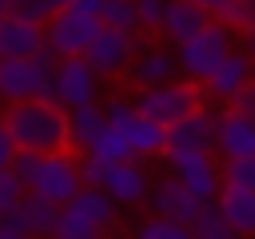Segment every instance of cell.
<instances>
[{"label": "cell", "mask_w": 255, "mask_h": 239, "mask_svg": "<svg viewBox=\"0 0 255 239\" xmlns=\"http://www.w3.org/2000/svg\"><path fill=\"white\" fill-rule=\"evenodd\" d=\"M219 179L235 183V187H255V155H247V159H223L219 163Z\"/></svg>", "instance_id": "obj_28"}, {"label": "cell", "mask_w": 255, "mask_h": 239, "mask_svg": "<svg viewBox=\"0 0 255 239\" xmlns=\"http://www.w3.org/2000/svg\"><path fill=\"white\" fill-rule=\"evenodd\" d=\"M231 48H235V32L223 28L219 20H207L191 40L175 44V68H179L191 84H203Z\"/></svg>", "instance_id": "obj_4"}, {"label": "cell", "mask_w": 255, "mask_h": 239, "mask_svg": "<svg viewBox=\"0 0 255 239\" xmlns=\"http://www.w3.org/2000/svg\"><path fill=\"white\" fill-rule=\"evenodd\" d=\"M4 12H8V0H0V16H4Z\"/></svg>", "instance_id": "obj_37"}, {"label": "cell", "mask_w": 255, "mask_h": 239, "mask_svg": "<svg viewBox=\"0 0 255 239\" xmlns=\"http://www.w3.org/2000/svg\"><path fill=\"white\" fill-rule=\"evenodd\" d=\"M104 127H108V120H104V108H100V104L72 108V112H68V151H80V155H84Z\"/></svg>", "instance_id": "obj_22"}, {"label": "cell", "mask_w": 255, "mask_h": 239, "mask_svg": "<svg viewBox=\"0 0 255 239\" xmlns=\"http://www.w3.org/2000/svg\"><path fill=\"white\" fill-rule=\"evenodd\" d=\"M56 215H60V203H52V199H44V195H32V191H24L8 219H12L20 231H28L32 239H48V235H52V227H56Z\"/></svg>", "instance_id": "obj_20"}, {"label": "cell", "mask_w": 255, "mask_h": 239, "mask_svg": "<svg viewBox=\"0 0 255 239\" xmlns=\"http://www.w3.org/2000/svg\"><path fill=\"white\" fill-rule=\"evenodd\" d=\"M116 211L120 207L100 187H80L68 203H60V215L48 239H108Z\"/></svg>", "instance_id": "obj_3"}, {"label": "cell", "mask_w": 255, "mask_h": 239, "mask_svg": "<svg viewBox=\"0 0 255 239\" xmlns=\"http://www.w3.org/2000/svg\"><path fill=\"white\" fill-rule=\"evenodd\" d=\"M131 104H135V112H143L159 127H171L175 120H183L195 108H207L199 84H191V80H167V84H155V88H139V96Z\"/></svg>", "instance_id": "obj_6"}, {"label": "cell", "mask_w": 255, "mask_h": 239, "mask_svg": "<svg viewBox=\"0 0 255 239\" xmlns=\"http://www.w3.org/2000/svg\"><path fill=\"white\" fill-rule=\"evenodd\" d=\"M163 155H167V167H171V175L195 195V199H203V203H211L215 199V191H219V159H215V151H191V147H163Z\"/></svg>", "instance_id": "obj_10"}, {"label": "cell", "mask_w": 255, "mask_h": 239, "mask_svg": "<svg viewBox=\"0 0 255 239\" xmlns=\"http://www.w3.org/2000/svg\"><path fill=\"white\" fill-rule=\"evenodd\" d=\"M211 207L219 211V219L239 235L247 239L255 231V187H235V183H219Z\"/></svg>", "instance_id": "obj_17"}, {"label": "cell", "mask_w": 255, "mask_h": 239, "mask_svg": "<svg viewBox=\"0 0 255 239\" xmlns=\"http://www.w3.org/2000/svg\"><path fill=\"white\" fill-rule=\"evenodd\" d=\"M104 120H108V127L128 143V151H131V159H151V155H163V127L159 123H151L143 112H135V104L128 100V96H116L108 108H104Z\"/></svg>", "instance_id": "obj_5"}, {"label": "cell", "mask_w": 255, "mask_h": 239, "mask_svg": "<svg viewBox=\"0 0 255 239\" xmlns=\"http://www.w3.org/2000/svg\"><path fill=\"white\" fill-rule=\"evenodd\" d=\"M135 239H191V227L171 223V219H159V215H147L135 227Z\"/></svg>", "instance_id": "obj_26"}, {"label": "cell", "mask_w": 255, "mask_h": 239, "mask_svg": "<svg viewBox=\"0 0 255 239\" xmlns=\"http://www.w3.org/2000/svg\"><path fill=\"white\" fill-rule=\"evenodd\" d=\"M191 239H239V235H235V231L219 219V211L207 203V207L199 211V219L191 223Z\"/></svg>", "instance_id": "obj_27"}, {"label": "cell", "mask_w": 255, "mask_h": 239, "mask_svg": "<svg viewBox=\"0 0 255 239\" xmlns=\"http://www.w3.org/2000/svg\"><path fill=\"white\" fill-rule=\"evenodd\" d=\"M100 4L104 0H68V8H80V12H92V16L100 12Z\"/></svg>", "instance_id": "obj_36"}, {"label": "cell", "mask_w": 255, "mask_h": 239, "mask_svg": "<svg viewBox=\"0 0 255 239\" xmlns=\"http://www.w3.org/2000/svg\"><path fill=\"white\" fill-rule=\"evenodd\" d=\"M251 84V60L239 52V48H231L223 60H219V68L199 84V92H203V100H215V104H227L239 88H247Z\"/></svg>", "instance_id": "obj_16"}, {"label": "cell", "mask_w": 255, "mask_h": 239, "mask_svg": "<svg viewBox=\"0 0 255 239\" xmlns=\"http://www.w3.org/2000/svg\"><path fill=\"white\" fill-rule=\"evenodd\" d=\"M0 123H4V131H8L16 151H32V155L68 151V112L48 96L8 104Z\"/></svg>", "instance_id": "obj_1"}, {"label": "cell", "mask_w": 255, "mask_h": 239, "mask_svg": "<svg viewBox=\"0 0 255 239\" xmlns=\"http://www.w3.org/2000/svg\"><path fill=\"white\" fill-rule=\"evenodd\" d=\"M84 155H92V159H100V163H124V159H131L128 143H124V139H120L112 127H104V131L96 135V143H92Z\"/></svg>", "instance_id": "obj_24"}, {"label": "cell", "mask_w": 255, "mask_h": 239, "mask_svg": "<svg viewBox=\"0 0 255 239\" xmlns=\"http://www.w3.org/2000/svg\"><path fill=\"white\" fill-rule=\"evenodd\" d=\"M52 68H56V56L48 48L36 56H24V60H0V100L20 104V100L48 96L52 92Z\"/></svg>", "instance_id": "obj_7"}, {"label": "cell", "mask_w": 255, "mask_h": 239, "mask_svg": "<svg viewBox=\"0 0 255 239\" xmlns=\"http://www.w3.org/2000/svg\"><path fill=\"white\" fill-rule=\"evenodd\" d=\"M195 4H199V8H203V12L211 16V20H215V16H219V12H223V8L231 4V0H195Z\"/></svg>", "instance_id": "obj_35"}, {"label": "cell", "mask_w": 255, "mask_h": 239, "mask_svg": "<svg viewBox=\"0 0 255 239\" xmlns=\"http://www.w3.org/2000/svg\"><path fill=\"white\" fill-rule=\"evenodd\" d=\"M0 239H32L28 231H20L12 219H0Z\"/></svg>", "instance_id": "obj_34"}, {"label": "cell", "mask_w": 255, "mask_h": 239, "mask_svg": "<svg viewBox=\"0 0 255 239\" xmlns=\"http://www.w3.org/2000/svg\"><path fill=\"white\" fill-rule=\"evenodd\" d=\"M211 16L195 4V0H167V8H163V20H159V36L175 48V44H183V40H191L203 24H207Z\"/></svg>", "instance_id": "obj_21"}, {"label": "cell", "mask_w": 255, "mask_h": 239, "mask_svg": "<svg viewBox=\"0 0 255 239\" xmlns=\"http://www.w3.org/2000/svg\"><path fill=\"white\" fill-rule=\"evenodd\" d=\"M12 175L20 179L24 191L44 195L52 203H68L84 187L80 183V159H76V151H44V155L16 151L12 155Z\"/></svg>", "instance_id": "obj_2"}, {"label": "cell", "mask_w": 255, "mask_h": 239, "mask_svg": "<svg viewBox=\"0 0 255 239\" xmlns=\"http://www.w3.org/2000/svg\"><path fill=\"white\" fill-rule=\"evenodd\" d=\"M163 147H191V151H211L215 143V116L207 108L187 112L183 120H175L171 127H163Z\"/></svg>", "instance_id": "obj_18"}, {"label": "cell", "mask_w": 255, "mask_h": 239, "mask_svg": "<svg viewBox=\"0 0 255 239\" xmlns=\"http://www.w3.org/2000/svg\"><path fill=\"white\" fill-rule=\"evenodd\" d=\"M128 76H131L135 88H155V84L175 80V76H179L175 52L163 48V44H139L135 56H131V64H128Z\"/></svg>", "instance_id": "obj_15"}, {"label": "cell", "mask_w": 255, "mask_h": 239, "mask_svg": "<svg viewBox=\"0 0 255 239\" xmlns=\"http://www.w3.org/2000/svg\"><path fill=\"white\" fill-rule=\"evenodd\" d=\"M131 4H135V24H139V32H159V20H163L167 0H131Z\"/></svg>", "instance_id": "obj_30"}, {"label": "cell", "mask_w": 255, "mask_h": 239, "mask_svg": "<svg viewBox=\"0 0 255 239\" xmlns=\"http://www.w3.org/2000/svg\"><path fill=\"white\" fill-rule=\"evenodd\" d=\"M143 203H151V215L171 219V223H183V227H191V223L199 219V211L207 207V203L195 199L175 175H163L155 187H147V199H143Z\"/></svg>", "instance_id": "obj_12"}, {"label": "cell", "mask_w": 255, "mask_h": 239, "mask_svg": "<svg viewBox=\"0 0 255 239\" xmlns=\"http://www.w3.org/2000/svg\"><path fill=\"white\" fill-rule=\"evenodd\" d=\"M251 12H255V0H231L215 20H219L223 28H231L235 36H243V32L251 28Z\"/></svg>", "instance_id": "obj_29"}, {"label": "cell", "mask_w": 255, "mask_h": 239, "mask_svg": "<svg viewBox=\"0 0 255 239\" xmlns=\"http://www.w3.org/2000/svg\"><path fill=\"white\" fill-rule=\"evenodd\" d=\"M135 48H139L135 32L100 28V32L92 36V44L84 48V60H88V68H92V72L104 80V76H120V72H128V64H131Z\"/></svg>", "instance_id": "obj_11"}, {"label": "cell", "mask_w": 255, "mask_h": 239, "mask_svg": "<svg viewBox=\"0 0 255 239\" xmlns=\"http://www.w3.org/2000/svg\"><path fill=\"white\" fill-rule=\"evenodd\" d=\"M12 155H16V147H12V139H8V131H4V123H0V171L12 167Z\"/></svg>", "instance_id": "obj_33"}, {"label": "cell", "mask_w": 255, "mask_h": 239, "mask_svg": "<svg viewBox=\"0 0 255 239\" xmlns=\"http://www.w3.org/2000/svg\"><path fill=\"white\" fill-rule=\"evenodd\" d=\"M36 52H44V28L4 12L0 16V60H24Z\"/></svg>", "instance_id": "obj_19"}, {"label": "cell", "mask_w": 255, "mask_h": 239, "mask_svg": "<svg viewBox=\"0 0 255 239\" xmlns=\"http://www.w3.org/2000/svg\"><path fill=\"white\" fill-rule=\"evenodd\" d=\"M147 171L135 163V159H124V163H108L104 167V179H100V191L116 203V207H139L147 199Z\"/></svg>", "instance_id": "obj_13"}, {"label": "cell", "mask_w": 255, "mask_h": 239, "mask_svg": "<svg viewBox=\"0 0 255 239\" xmlns=\"http://www.w3.org/2000/svg\"><path fill=\"white\" fill-rule=\"evenodd\" d=\"M223 108H231V112H239V116H251V112H255V92H251V84H247V88H239Z\"/></svg>", "instance_id": "obj_32"}, {"label": "cell", "mask_w": 255, "mask_h": 239, "mask_svg": "<svg viewBox=\"0 0 255 239\" xmlns=\"http://www.w3.org/2000/svg\"><path fill=\"white\" fill-rule=\"evenodd\" d=\"M44 28V48L64 60V56H84V48L92 44V36L100 32V20L92 12H80V8H60Z\"/></svg>", "instance_id": "obj_9"}, {"label": "cell", "mask_w": 255, "mask_h": 239, "mask_svg": "<svg viewBox=\"0 0 255 239\" xmlns=\"http://www.w3.org/2000/svg\"><path fill=\"white\" fill-rule=\"evenodd\" d=\"M211 151L223 155V159L255 155V120L223 108V116H215V143H211Z\"/></svg>", "instance_id": "obj_14"}, {"label": "cell", "mask_w": 255, "mask_h": 239, "mask_svg": "<svg viewBox=\"0 0 255 239\" xmlns=\"http://www.w3.org/2000/svg\"><path fill=\"white\" fill-rule=\"evenodd\" d=\"M100 28H116V32H139L135 24V4L131 0H104L96 12Z\"/></svg>", "instance_id": "obj_23"}, {"label": "cell", "mask_w": 255, "mask_h": 239, "mask_svg": "<svg viewBox=\"0 0 255 239\" xmlns=\"http://www.w3.org/2000/svg\"><path fill=\"white\" fill-rule=\"evenodd\" d=\"M60 8H68V0H8V12L32 24H48Z\"/></svg>", "instance_id": "obj_25"}, {"label": "cell", "mask_w": 255, "mask_h": 239, "mask_svg": "<svg viewBox=\"0 0 255 239\" xmlns=\"http://www.w3.org/2000/svg\"><path fill=\"white\" fill-rule=\"evenodd\" d=\"M20 195H24L20 179L12 175V167H4V171H0V219H8V215H12V207L20 203Z\"/></svg>", "instance_id": "obj_31"}, {"label": "cell", "mask_w": 255, "mask_h": 239, "mask_svg": "<svg viewBox=\"0 0 255 239\" xmlns=\"http://www.w3.org/2000/svg\"><path fill=\"white\" fill-rule=\"evenodd\" d=\"M48 100H56L64 112L84 108V104H100V76L88 68L84 56H64L52 68V92Z\"/></svg>", "instance_id": "obj_8"}]
</instances>
